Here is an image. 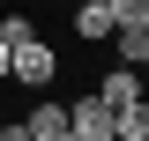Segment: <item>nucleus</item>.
<instances>
[{
    "label": "nucleus",
    "instance_id": "obj_1",
    "mask_svg": "<svg viewBox=\"0 0 149 141\" xmlns=\"http://www.w3.org/2000/svg\"><path fill=\"white\" fill-rule=\"evenodd\" d=\"M8 82H15V89H37V97H45V89L60 82V45H45V37H22L15 52H8Z\"/></svg>",
    "mask_w": 149,
    "mask_h": 141
},
{
    "label": "nucleus",
    "instance_id": "obj_2",
    "mask_svg": "<svg viewBox=\"0 0 149 141\" xmlns=\"http://www.w3.org/2000/svg\"><path fill=\"white\" fill-rule=\"evenodd\" d=\"M112 126H119V111L97 97V89H82V97H67V134L74 141H104Z\"/></svg>",
    "mask_w": 149,
    "mask_h": 141
},
{
    "label": "nucleus",
    "instance_id": "obj_3",
    "mask_svg": "<svg viewBox=\"0 0 149 141\" xmlns=\"http://www.w3.org/2000/svg\"><path fill=\"white\" fill-rule=\"evenodd\" d=\"M22 126H30V141H74V134H67V97H52V89L22 111Z\"/></svg>",
    "mask_w": 149,
    "mask_h": 141
},
{
    "label": "nucleus",
    "instance_id": "obj_4",
    "mask_svg": "<svg viewBox=\"0 0 149 141\" xmlns=\"http://www.w3.org/2000/svg\"><path fill=\"white\" fill-rule=\"evenodd\" d=\"M97 97H104L112 111H127V104H142L149 89H142V74H134V67H119V59H112V67L97 74Z\"/></svg>",
    "mask_w": 149,
    "mask_h": 141
},
{
    "label": "nucleus",
    "instance_id": "obj_5",
    "mask_svg": "<svg viewBox=\"0 0 149 141\" xmlns=\"http://www.w3.org/2000/svg\"><path fill=\"white\" fill-rule=\"evenodd\" d=\"M67 30L82 37V45H104L112 37V0H74L67 8Z\"/></svg>",
    "mask_w": 149,
    "mask_h": 141
},
{
    "label": "nucleus",
    "instance_id": "obj_6",
    "mask_svg": "<svg viewBox=\"0 0 149 141\" xmlns=\"http://www.w3.org/2000/svg\"><path fill=\"white\" fill-rule=\"evenodd\" d=\"M142 52H149V30L119 22V30H112V59H119V67H142Z\"/></svg>",
    "mask_w": 149,
    "mask_h": 141
},
{
    "label": "nucleus",
    "instance_id": "obj_7",
    "mask_svg": "<svg viewBox=\"0 0 149 141\" xmlns=\"http://www.w3.org/2000/svg\"><path fill=\"white\" fill-rule=\"evenodd\" d=\"M119 22H134V30H149V0H112V30Z\"/></svg>",
    "mask_w": 149,
    "mask_h": 141
},
{
    "label": "nucleus",
    "instance_id": "obj_8",
    "mask_svg": "<svg viewBox=\"0 0 149 141\" xmlns=\"http://www.w3.org/2000/svg\"><path fill=\"white\" fill-rule=\"evenodd\" d=\"M0 37H8V45H22V37H37V22L22 15V8H8V15H0Z\"/></svg>",
    "mask_w": 149,
    "mask_h": 141
},
{
    "label": "nucleus",
    "instance_id": "obj_9",
    "mask_svg": "<svg viewBox=\"0 0 149 141\" xmlns=\"http://www.w3.org/2000/svg\"><path fill=\"white\" fill-rule=\"evenodd\" d=\"M0 141H30V126L22 119H0Z\"/></svg>",
    "mask_w": 149,
    "mask_h": 141
},
{
    "label": "nucleus",
    "instance_id": "obj_10",
    "mask_svg": "<svg viewBox=\"0 0 149 141\" xmlns=\"http://www.w3.org/2000/svg\"><path fill=\"white\" fill-rule=\"evenodd\" d=\"M8 52H15V45H8V37H0V89H8Z\"/></svg>",
    "mask_w": 149,
    "mask_h": 141
},
{
    "label": "nucleus",
    "instance_id": "obj_11",
    "mask_svg": "<svg viewBox=\"0 0 149 141\" xmlns=\"http://www.w3.org/2000/svg\"><path fill=\"white\" fill-rule=\"evenodd\" d=\"M134 74H142V89H149V52H142V67H134Z\"/></svg>",
    "mask_w": 149,
    "mask_h": 141
},
{
    "label": "nucleus",
    "instance_id": "obj_12",
    "mask_svg": "<svg viewBox=\"0 0 149 141\" xmlns=\"http://www.w3.org/2000/svg\"><path fill=\"white\" fill-rule=\"evenodd\" d=\"M67 8H74V0H67Z\"/></svg>",
    "mask_w": 149,
    "mask_h": 141
}]
</instances>
